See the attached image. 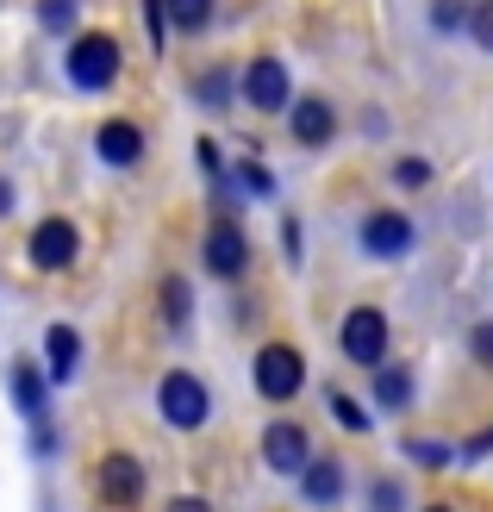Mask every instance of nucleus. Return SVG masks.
Returning a JSON list of instances; mask_svg holds the SVG:
<instances>
[{
	"instance_id": "5701e85b",
	"label": "nucleus",
	"mask_w": 493,
	"mask_h": 512,
	"mask_svg": "<svg viewBox=\"0 0 493 512\" xmlns=\"http://www.w3.org/2000/svg\"><path fill=\"white\" fill-rule=\"evenodd\" d=\"M387 175H394V188H425V182H431V163H425V157H400Z\"/></svg>"
},
{
	"instance_id": "6ab92c4d",
	"label": "nucleus",
	"mask_w": 493,
	"mask_h": 512,
	"mask_svg": "<svg viewBox=\"0 0 493 512\" xmlns=\"http://www.w3.org/2000/svg\"><path fill=\"white\" fill-rule=\"evenodd\" d=\"M331 419H337V425H344V431H356V438H362V431H369V425H375V419H369V406H362V400H350L344 388H337V394H331Z\"/></svg>"
},
{
	"instance_id": "f257e3e1",
	"label": "nucleus",
	"mask_w": 493,
	"mask_h": 512,
	"mask_svg": "<svg viewBox=\"0 0 493 512\" xmlns=\"http://www.w3.org/2000/svg\"><path fill=\"white\" fill-rule=\"evenodd\" d=\"M63 69H69V82L82 88V94H100V88H113V82H119L125 50H119V38H107V32H82V38L69 44Z\"/></svg>"
},
{
	"instance_id": "f03ea898",
	"label": "nucleus",
	"mask_w": 493,
	"mask_h": 512,
	"mask_svg": "<svg viewBox=\"0 0 493 512\" xmlns=\"http://www.w3.org/2000/svg\"><path fill=\"white\" fill-rule=\"evenodd\" d=\"M157 413L175 425V431H200L206 419H213V394H206V381L188 375V369H169L157 381Z\"/></svg>"
},
{
	"instance_id": "a878e982",
	"label": "nucleus",
	"mask_w": 493,
	"mask_h": 512,
	"mask_svg": "<svg viewBox=\"0 0 493 512\" xmlns=\"http://www.w3.org/2000/svg\"><path fill=\"white\" fill-rule=\"evenodd\" d=\"M144 32H150V50L169 38V0H144Z\"/></svg>"
},
{
	"instance_id": "473e14b6",
	"label": "nucleus",
	"mask_w": 493,
	"mask_h": 512,
	"mask_svg": "<svg viewBox=\"0 0 493 512\" xmlns=\"http://www.w3.org/2000/svg\"><path fill=\"white\" fill-rule=\"evenodd\" d=\"M7 213H13V188H7V182H0V219H7Z\"/></svg>"
},
{
	"instance_id": "72a5a7b5",
	"label": "nucleus",
	"mask_w": 493,
	"mask_h": 512,
	"mask_svg": "<svg viewBox=\"0 0 493 512\" xmlns=\"http://www.w3.org/2000/svg\"><path fill=\"white\" fill-rule=\"evenodd\" d=\"M425 512H450V506H425Z\"/></svg>"
},
{
	"instance_id": "6e6552de",
	"label": "nucleus",
	"mask_w": 493,
	"mask_h": 512,
	"mask_svg": "<svg viewBox=\"0 0 493 512\" xmlns=\"http://www.w3.org/2000/svg\"><path fill=\"white\" fill-rule=\"evenodd\" d=\"M94 488H100V500H107V506H138L144 500V463H138V456H125V450L100 456Z\"/></svg>"
},
{
	"instance_id": "7c9ffc66",
	"label": "nucleus",
	"mask_w": 493,
	"mask_h": 512,
	"mask_svg": "<svg viewBox=\"0 0 493 512\" xmlns=\"http://www.w3.org/2000/svg\"><path fill=\"white\" fill-rule=\"evenodd\" d=\"M475 38L493 44V0H487V7H475Z\"/></svg>"
},
{
	"instance_id": "aec40b11",
	"label": "nucleus",
	"mask_w": 493,
	"mask_h": 512,
	"mask_svg": "<svg viewBox=\"0 0 493 512\" xmlns=\"http://www.w3.org/2000/svg\"><path fill=\"white\" fill-rule=\"evenodd\" d=\"M238 194H250V200H269V194H275V175H269L263 163H250V157H244V163H238Z\"/></svg>"
},
{
	"instance_id": "bb28decb",
	"label": "nucleus",
	"mask_w": 493,
	"mask_h": 512,
	"mask_svg": "<svg viewBox=\"0 0 493 512\" xmlns=\"http://www.w3.org/2000/svg\"><path fill=\"white\" fill-rule=\"evenodd\" d=\"M194 163H200L206 182H219V175H225V169H219V144H213V138H200V144H194Z\"/></svg>"
},
{
	"instance_id": "c756f323",
	"label": "nucleus",
	"mask_w": 493,
	"mask_h": 512,
	"mask_svg": "<svg viewBox=\"0 0 493 512\" xmlns=\"http://www.w3.org/2000/svg\"><path fill=\"white\" fill-rule=\"evenodd\" d=\"M281 250H288V263H300V250H306V238H300V219H281Z\"/></svg>"
},
{
	"instance_id": "cd10ccee",
	"label": "nucleus",
	"mask_w": 493,
	"mask_h": 512,
	"mask_svg": "<svg viewBox=\"0 0 493 512\" xmlns=\"http://www.w3.org/2000/svg\"><path fill=\"white\" fill-rule=\"evenodd\" d=\"M406 456H412V463H450L456 450H450V444H425V438H419V444H406Z\"/></svg>"
},
{
	"instance_id": "2f4dec72",
	"label": "nucleus",
	"mask_w": 493,
	"mask_h": 512,
	"mask_svg": "<svg viewBox=\"0 0 493 512\" xmlns=\"http://www.w3.org/2000/svg\"><path fill=\"white\" fill-rule=\"evenodd\" d=\"M169 512H213V506H206L200 494H181V500H169Z\"/></svg>"
},
{
	"instance_id": "c85d7f7f",
	"label": "nucleus",
	"mask_w": 493,
	"mask_h": 512,
	"mask_svg": "<svg viewBox=\"0 0 493 512\" xmlns=\"http://www.w3.org/2000/svg\"><path fill=\"white\" fill-rule=\"evenodd\" d=\"M469 344H475V363H487V369H493V319H481V325H475V338H469Z\"/></svg>"
},
{
	"instance_id": "4468645a",
	"label": "nucleus",
	"mask_w": 493,
	"mask_h": 512,
	"mask_svg": "<svg viewBox=\"0 0 493 512\" xmlns=\"http://www.w3.org/2000/svg\"><path fill=\"white\" fill-rule=\"evenodd\" d=\"M300 500L306 506H337L344 500V463H331V456H313L300 475Z\"/></svg>"
},
{
	"instance_id": "0eeeda50",
	"label": "nucleus",
	"mask_w": 493,
	"mask_h": 512,
	"mask_svg": "<svg viewBox=\"0 0 493 512\" xmlns=\"http://www.w3.org/2000/svg\"><path fill=\"white\" fill-rule=\"evenodd\" d=\"M200 256H206V269H213L219 281H238L250 269V238L238 232V219H213V232H206Z\"/></svg>"
},
{
	"instance_id": "b1692460",
	"label": "nucleus",
	"mask_w": 493,
	"mask_h": 512,
	"mask_svg": "<svg viewBox=\"0 0 493 512\" xmlns=\"http://www.w3.org/2000/svg\"><path fill=\"white\" fill-rule=\"evenodd\" d=\"M369 512H406V488H400L394 475H387V481H375V494H369Z\"/></svg>"
},
{
	"instance_id": "7ed1b4c3",
	"label": "nucleus",
	"mask_w": 493,
	"mask_h": 512,
	"mask_svg": "<svg viewBox=\"0 0 493 512\" xmlns=\"http://www.w3.org/2000/svg\"><path fill=\"white\" fill-rule=\"evenodd\" d=\"M337 350H344L356 369H381L387 363V313L381 306H350L344 331H337Z\"/></svg>"
},
{
	"instance_id": "9d476101",
	"label": "nucleus",
	"mask_w": 493,
	"mask_h": 512,
	"mask_svg": "<svg viewBox=\"0 0 493 512\" xmlns=\"http://www.w3.org/2000/svg\"><path fill=\"white\" fill-rule=\"evenodd\" d=\"M25 250H32V263H38V269H69V263H75V250H82V238H75V225H69V219H44Z\"/></svg>"
},
{
	"instance_id": "412c9836",
	"label": "nucleus",
	"mask_w": 493,
	"mask_h": 512,
	"mask_svg": "<svg viewBox=\"0 0 493 512\" xmlns=\"http://www.w3.org/2000/svg\"><path fill=\"white\" fill-rule=\"evenodd\" d=\"M38 25L44 32H75V0H38Z\"/></svg>"
},
{
	"instance_id": "4be33fe9",
	"label": "nucleus",
	"mask_w": 493,
	"mask_h": 512,
	"mask_svg": "<svg viewBox=\"0 0 493 512\" xmlns=\"http://www.w3.org/2000/svg\"><path fill=\"white\" fill-rule=\"evenodd\" d=\"M194 100H206V107H225V100H231V75H225V69L200 75V82H194Z\"/></svg>"
},
{
	"instance_id": "dca6fc26",
	"label": "nucleus",
	"mask_w": 493,
	"mask_h": 512,
	"mask_svg": "<svg viewBox=\"0 0 493 512\" xmlns=\"http://www.w3.org/2000/svg\"><path fill=\"white\" fill-rule=\"evenodd\" d=\"M375 400L387 406V413H406V406H412V375L406 369H375Z\"/></svg>"
},
{
	"instance_id": "1a4fd4ad",
	"label": "nucleus",
	"mask_w": 493,
	"mask_h": 512,
	"mask_svg": "<svg viewBox=\"0 0 493 512\" xmlns=\"http://www.w3.org/2000/svg\"><path fill=\"white\" fill-rule=\"evenodd\" d=\"M412 244H419V232H412L406 213H369L362 219V250L381 256V263H400Z\"/></svg>"
},
{
	"instance_id": "9b49d317",
	"label": "nucleus",
	"mask_w": 493,
	"mask_h": 512,
	"mask_svg": "<svg viewBox=\"0 0 493 512\" xmlns=\"http://www.w3.org/2000/svg\"><path fill=\"white\" fill-rule=\"evenodd\" d=\"M288 113H294V119H288V132H294V144H306V150H319V144H331V138H337V113H331V100H319V94H306V100H294Z\"/></svg>"
},
{
	"instance_id": "f3484780",
	"label": "nucleus",
	"mask_w": 493,
	"mask_h": 512,
	"mask_svg": "<svg viewBox=\"0 0 493 512\" xmlns=\"http://www.w3.org/2000/svg\"><path fill=\"white\" fill-rule=\"evenodd\" d=\"M188 313H194V294H188V281H181V275H169V281H163V325H169V331H181V325H188Z\"/></svg>"
},
{
	"instance_id": "ddd939ff",
	"label": "nucleus",
	"mask_w": 493,
	"mask_h": 512,
	"mask_svg": "<svg viewBox=\"0 0 493 512\" xmlns=\"http://www.w3.org/2000/svg\"><path fill=\"white\" fill-rule=\"evenodd\" d=\"M7 388H13V406L38 425V419H44V406H50V375H44L38 363H25V356H19V363L7 369Z\"/></svg>"
},
{
	"instance_id": "423d86ee",
	"label": "nucleus",
	"mask_w": 493,
	"mask_h": 512,
	"mask_svg": "<svg viewBox=\"0 0 493 512\" xmlns=\"http://www.w3.org/2000/svg\"><path fill=\"white\" fill-rule=\"evenodd\" d=\"M238 94L250 100L256 113H288L294 94H288V69H281L275 57H256L244 75H238Z\"/></svg>"
},
{
	"instance_id": "20e7f679",
	"label": "nucleus",
	"mask_w": 493,
	"mask_h": 512,
	"mask_svg": "<svg viewBox=\"0 0 493 512\" xmlns=\"http://www.w3.org/2000/svg\"><path fill=\"white\" fill-rule=\"evenodd\" d=\"M306 388V356L294 350V344H263L256 350V394L263 400H294Z\"/></svg>"
},
{
	"instance_id": "39448f33",
	"label": "nucleus",
	"mask_w": 493,
	"mask_h": 512,
	"mask_svg": "<svg viewBox=\"0 0 493 512\" xmlns=\"http://www.w3.org/2000/svg\"><path fill=\"white\" fill-rule=\"evenodd\" d=\"M263 463L275 469V475H306V463H313V438H306V425L300 419H275L269 431H263Z\"/></svg>"
},
{
	"instance_id": "393cba45",
	"label": "nucleus",
	"mask_w": 493,
	"mask_h": 512,
	"mask_svg": "<svg viewBox=\"0 0 493 512\" xmlns=\"http://www.w3.org/2000/svg\"><path fill=\"white\" fill-rule=\"evenodd\" d=\"M462 13H469V0H431V25H437V32H462Z\"/></svg>"
},
{
	"instance_id": "a211bd4d",
	"label": "nucleus",
	"mask_w": 493,
	"mask_h": 512,
	"mask_svg": "<svg viewBox=\"0 0 493 512\" xmlns=\"http://www.w3.org/2000/svg\"><path fill=\"white\" fill-rule=\"evenodd\" d=\"M213 25V0H169V32H200Z\"/></svg>"
},
{
	"instance_id": "2eb2a0df",
	"label": "nucleus",
	"mask_w": 493,
	"mask_h": 512,
	"mask_svg": "<svg viewBox=\"0 0 493 512\" xmlns=\"http://www.w3.org/2000/svg\"><path fill=\"white\" fill-rule=\"evenodd\" d=\"M75 369H82V338H75L69 325H50L44 331V375L50 381H75Z\"/></svg>"
},
{
	"instance_id": "f8f14e48",
	"label": "nucleus",
	"mask_w": 493,
	"mask_h": 512,
	"mask_svg": "<svg viewBox=\"0 0 493 512\" xmlns=\"http://www.w3.org/2000/svg\"><path fill=\"white\" fill-rule=\"evenodd\" d=\"M94 150H100V163H113V169H132V163L144 157V132H138L132 119H100Z\"/></svg>"
}]
</instances>
